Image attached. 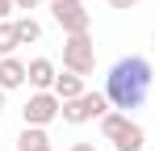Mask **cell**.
Segmentation results:
<instances>
[{
    "mask_svg": "<svg viewBox=\"0 0 155 151\" xmlns=\"http://www.w3.org/2000/svg\"><path fill=\"white\" fill-rule=\"evenodd\" d=\"M151 84H155L151 59H143V55H122V59L109 67V76H105V97H109L113 109L130 113V109H138L143 101L151 97Z\"/></svg>",
    "mask_w": 155,
    "mask_h": 151,
    "instance_id": "6da1fadb",
    "label": "cell"
},
{
    "mask_svg": "<svg viewBox=\"0 0 155 151\" xmlns=\"http://www.w3.org/2000/svg\"><path fill=\"white\" fill-rule=\"evenodd\" d=\"M101 134H105V143H113L117 151H143L147 147V130L138 122H130V113H122V109H109L101 118Z\"/></svg>",
    "mask_w": 155,
    "mask_h": 151,
    "instance_id": "7a4b0ae2",
    "label": "cell"
},
{
    "mask_svg": "<svg viewBox=\"0 0 155 151\" xmlns=\"http://www.w3.org/2000/svg\"><path fill=\"white\" fill-rule=\"evenodd\" d=\"M92 67H97V42L88 34H67V42H63V72L92 76Z\"/></svg>",
    "mask_w": 155,
    "mask_h": 151,
    "instance_id": "3957f363",
    "label": "cell"
},
{
    "mask_svg": "<svg viewBox=\"0 0 155 151\" xmlns=\"http://www.w3.org/2000/svg\"><path fill=\"white\" fill-rule=\"evenodd\" d=\"M109 109H113V105H109L105 92H84V97H76V101H63L59 118L67 126H84V122H92V118H105Z\"/></svg>",
    "mask_w": 155,
    "mask_h": 151,
    "instance_id": "277c9868",
    "label": "cell"
},
{
    "mask_svg": "<svg viewBox=\"0 0 155 151\" xmlns=\"http://www.w3.org/2000/svg\"><path fill=\"white\" fill-rule=\"evenodd\" d=\"M51 13L63 25V34H88V25H92V13H88L84 0H54Z\"/></svg>",
    "mask_w": 155,
    "mask_h": 151,
    "instance_id": "5b68a950",
    "label": "cell"
},
{
    "mask_svg": "<svg viewBox=\"0 0 155 151\" xmlns=\"http://www.w3.org/2000/svg\"><path fill=\"white\" fill-rule=\"evenodd\" d=\"M59 109H63V101L54 92H34L25 101V109H21V118H25V126H51L59 118Z\"/></svg>",
    "mask_w": 155,
    "mask_h": 151,
    "instance_id": "8992f818",
    "label": "cell"
},
{
    "mask_svg": "<svg viewBox=\"0 0 155 151\" xmlns=\"http://www.w3.org/2000/svg\"><path fill=\"white\" fill-rule=\"evenodd\" d=\"M25 72H29V63H21L17 55H4V59H0V88H4V92H13V88H21V84L29 80Z\"/></svg>",
    "mask_w": 155,
    "mask_h": 151,
    "instance_id": "52a82bcc",
    "label": "cell"
},
{
    "mask_svg": "<svg viewBox=\"0 0 155 151\" xmlns=\"http://www.w3.org/2000/svg\"><path fill=\"white\" fill-rule=\"evenodd\" d=\"M25 76H29V84H34L38 92H54V80H59V72H54V63H51V59H34Z\"/></svg>",
    "mask_w": 155,
    "mask_h": 151,
    "instance_id": "ba28073f",
    "label": "cell"
},
{
    "mask_svg": "<svg viewBox=\"0 0 155 151\" xmlns=\"http://www.w3.org/2000/svg\"><path fill=\"white\" fill-rule=\"evenodd\" d=\"M88 88H84V76H76V72H59V80H54V97L59 101H76V97H84Z\"/></svg>",
    "mask_w": 155,
    "mask_h": 151,
    "instance_id": "9c48e42d",
    "label": "cell"
},
{
    "mask_svg": "<svg viewBox=\"0 0 155 151\" xmlns=\"http://www.w3.org/2000/svg\"><path fill=\"white\" fill-rule=\"evenodd\" d=\"M42 143H51L46 139V126H25L17 134V151H34V147H42Z\"/></svg>",
    "mask_w": 155,
    "mask_h": 151,
    "instance_id": "30bf717a",
    "label": "cell"
},
{
    "mask_svg": "<svg viewBox=\"0 0 155 151\" xmlns=\"http://www.w3.org/2000/svg\"><path fill=\"white\" fill-rule=\"evenodd\" d=\"M13 25H17V38H21V42H38V38H42V25L34 21V17H13Z\"/></svg>",
    "mask_w": 155,
    "mask_h": 151,
    "instance_id": "8fae6325",
    "label": "cell"
},
{
    "mask_svg": "<svg viewBox=\"0 0 155 151\" xmlns=\"http://www.w3.org/2000/svg\"><path fill=\"white\" fill-rule=\"evenodd\" d=\"M17 46H21V38H17V25H13V21H0V59H4V55H13Z\"/></svg>",
    "mask_w": 155,
    "mask_h": 151,
    "instance_id": "7c38bea8",
    "label": "cell"
},
{
    "mask_svg": "<svg viewBox=\"0 0 155 151\" xmlns=\"http://www.w3.org/2000/svg\"><path fill=\"white\" fill-rule=\"evenodd\" d=\"M13 13H17V4L13 0H0V21H13Z\"/></svg>",
    "mask_w": 155,
    "mask_h": 151,
    "instance_id": "4fadbf2b",
    "label": "cell"
},
{
    "mask_svg": "<svg viewBox=\"0 0 155 151\" xmlns=\"http://www.w3.org/2000/svg\"><path fill=\"white\" fill-rule=\"evenodd\" d=\"M138 0H109V8H134Z\"/></svg>",
    "mask_w": 155,
    "mask_h": 151,
    "instance_id": "5bb4252c",
    "label": "cell"
},
{
    "mask_svg": "<svg viewBox=\"0 0 155 151\" xmlns=\"http://www.w3.org/2000/svg\"><path fill=\"white\" fill-rule=\"evenodd\" d=\"M13 4H17L21 13H29V8H38V0H13Z\"/></svg>",
    "mask_w": 155,
    "mask_h": 151,
    "instance_id": "9a60e30c",
    "label": "cell"
},
{
    "mask_svg": "<svg viewBox=\"0 0 155 151\" xmlns=\"http://www.w3.org/2000/svg\"><path fill=\"white\" fill-rule=\"evenodd\" d=\"M71 151H97V143H76Z\"/></svg>",
    "mask_w": 155,
    "mask_h": 151,
    "instance_id": "2e32d148",
    "label": "cell"
},
{
    "mask_svg": "<svg viewBox=\"0 0 155 151\" xmlns=\"http://www.w3.org/2000/svg\"><path fill=\"white\" fill-rule=\"evenodd\" d=\"M34 151H54V147H51V143H42V147H34Z\"/></svg>",
    "mask_w": 155,
    "mask_h": 151,
    "instance_id": "e0dca14e",
    "label": "cell"
},
{
    "mask_svg": "<svg viewBox=\"0 0 155 151\" xmlns=\"http://www.w3.org/2000/svg\"><path fill=\"white\" fill-rule=\"evenodd\" d=\"M0 109H4V88H0Z\"/></svg>",
    "mask_w": 155,
    "mask_h": 151,
    "instance_id": "ac0fdd59",
    "label": "cell"
},
{
    "mask_svg": "<svg viewBox=\"0 0 155 151\" xmlns=\"http://www.w3.org/2000/svg\"><path fill=\"white\" fill-rule=\"evenodd\" d=\"M46 4H54V0H46Z\"/></svg>",
    "mask_w": 155,
    "mask_h": 151,
    "instance_id": "d6986e66",
    "label": "cell"
},
{
    "mask_svg": "<svg viewBox=\"0 0 155 151\" xmlns=\"http://www.w3.org/2000/svg\"><path fill=\"white\" fill-rule=\"evenodd\" d=\"M151 46H155V38H151Z\"/></svg>",
    "mask_w": 155,
    "mask_h": 151,
    "instance_id": "ffe728a7",
    "label": "cell"
}]
</instances>
